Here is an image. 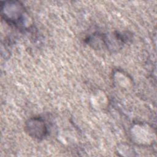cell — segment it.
<instances>
[{"instance_id":"cell-2","label":"cell","mask_w":157,"mask_h":157,"mask_svg":"<svg viewBox=\"0 0 157 157\" xmlns=\"http://www.w3.org/2000/svg\"><path fill=\"white\" fill-rule=\"evenodd\" d=\"M25 131L31 137L36 140H42L48 133L45 120L40 117L29 118L25 123Z\"/></svg>"},{"instance_id":"cell-1","label":"cell","mask_w":157,"mask_h":157,"mask_svg":"<svg viewBox=\"0 0 157 157\" xmlns=\"http://www.w3.org/2000/svg\"><path fill=\"white\" fill-rule=\"evenodd\" d=\"M1 15L9 25L18 29H27L30 21L25 6L17 1L1 2Z\"/></svg>"}]
</instances>
